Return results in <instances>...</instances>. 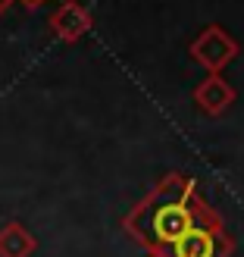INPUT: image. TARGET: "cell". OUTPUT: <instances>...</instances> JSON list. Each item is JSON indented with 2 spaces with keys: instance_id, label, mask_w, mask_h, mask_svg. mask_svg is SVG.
I'll list each match as a JSON object with an SVG mask.
<instances>
[{
  "instance_id": "6da1fadb",
  "label": "cell",
  "mask_w": 244,
  "mask_h": 257,
  "mask_svg": "<svg viewBox=\"0 0 244 257\" xmlns=\"http://www.w3.org/2000/svg\"><path fill=\"white\" fill-rule=\"evenodd\" d=\"M210 220H219V213L203 201L194 179L182 173H166L150 188V195H144L128 210L122 226L150 257H160L191 229Z\"/></svg>"
},
{
  "instance_id": "7a4b0ae2",
  "label": "cell",
  "mask_w": 244,
  "mask_h": 257,
  "mask_svg": "<svg viewBox=\"0 0 244 257\" xmlns=\"http://www.w3.org/2000/svg\"><path fill=\"white\" fill-rule=\"evenodd\" d=\"M235 241L225 232L222 216L210 223H200L197 229H191L185 238H178L172 248H166L160 257H232Z\"/></svg>"
},
{
  "instance_id": "3957f363",
  "label": "cell",
  "mask_w": 244,
  "mask_h": 257,
  "mask_svg": "<svg viewBox=\"0 0 244 257\" xmlns=\"http://www.w3.org/2000/svg\"><path fill=\"white\" fill-rule=\"evenodd\" d=\"M241 44L228 35L222 25H207L194 41H191V57H194L203 69H210V75H219L228 63L238 57Z\"/></svg>"
},
{
  "instance_id": "277c9868",
  "label": "cell",
  "mask_w": 244,
  "mask_h": 257,
  "mask_svg": "<svg viewBox=\"0 0 244 257\" xmlns=\"http://www.w3.org/2000/svg\"><path fill=\"white\" fill-rule=\"evenodd\" d=\"M50 32H54L63 44H75L79 38H85L88 32H91V13H88L85 4H79V0H63V4L54 10V16L47 19Z\"/></svg>"
},
{
  "instance_id": "5b68a950",
  "label": "cell",
  "mask_w": 244,
  "mask_h": 257,
  "mask_svg": "<svg viewBox=\"0 0 244 257\" xmlns=\"http://www.w3.org/2000/svg\"><path fill=\"white\" fill-rule=\"evenodd\" d=\"M194 104L207 113V116H222V113L235 104V88L228 85L222 75H207L194 88Z\"/></svg>"
},
{
  "instance_id": "8992f818",
  "label": "cell",
  "mask_w": 244,
  "mask_h": 257,
  "mask_svg": "<svg viewBox=\"0 0 244 257\" xmlns=\"http://www.w3.org/2000/svg\"><path fill=\"white\" fill-rule=\"evenodd\" d=\"M35 248L38 241L22 223L10 220L7 226H0V257H32Z\"/></svg>"
},
{
  "instance_id": "52a82bcc",
  "label": "cell",
  "mask_w": 244,
  "mask_h": 257,
  "mask_svg": "<svg viewBox=\"0 0 244 257\" xmlns=\"http://www.w3.org/2000/svg\"><path fill=\"white\" fill-rule=\"evenodd\" d=\"M19 4H25V7H29V10H38V7L44 4V0H19Z\"/></svg>"
},
{
  "instance_id": "ba28073f",
  "label": "cell",
  "mask_w": 244,
  "mask_h": 257,
  "mask_svg": "<svg viewBox=\"0 0 244 257\" xmlns=\"http://www.w3.org/2000/svg\"><path fill=\"white\" fill-rule=\"evenodd\" d=\"M13 4H16V0H0V13H7V10H10Z\"/></svg>"
}]
</instances>
